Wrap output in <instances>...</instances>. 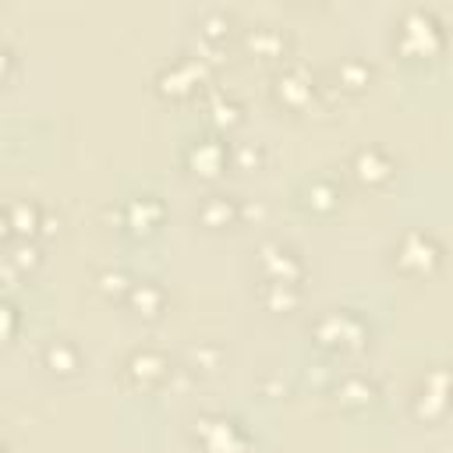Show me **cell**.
Segmentation results:
<instances>
[{
    "label": "cell",
    "mask_w": 453,
    "mask_h": 453,
    "mask_svg": "<svg viewBox=\"0 0 453 453\" xmlns=\"http://www.w3.org/2000/svg\"><path fill=\"white\" fill-rule=\"evenodd\" d=\"M124 375H127L131 386H138V389H156L159 382H166L170 361H166V354L156 350V347H134V350L127 354V361H124Z\"/></svg>",
    "instance_id": "8"
},
{
    "label": "cell",
    "mask_w": 453,
    "mask_h": 453,
    "mask_svg": "<svg viewBox=\"0 0 453 453\" xmlns=\"http://www.w3.org/2000/svg\"><path fill=\"white\" fill-rule=\"evenodd\" d=\"M35 262H39V248H35L32 241H11V244H7V255H4V273H7V276L28 273Z\"/></svg>",
    "instance_id": "20"
},
{
    "label": "cell",
    "mask_w": 453,
    "mask_h": 453,
    "mask_svg": "<svg viewBox=\"0 0 453 453\" xmlns=\"http://www.w3.org/2000/svg\"><path fill=\"white\" fill-rule=\"evenodd\" d=\"M120 223H124L131 234H152V230L163 223V202H159L156 195H134V198L124 202Z\"/></svg>",
    "instance_id": "10"
},
{
    "label": "cell",
    "mask_w": 453,
    "mask_h": 453,
    "mask_svg": "<svg viewBox=\"0 0 453 453\" xmlns=\"http://www.w3.org/2000/svg\"><path fill=\"white\" fill-rule=\"evenodd\" d=\"M42 365L53 372V375H74L78 368H81V350L67 340V336H53V340H46V347H42Z\"/></svg>",
    "instance_id": "13"
},
{
    "label": "cell",
    "mask_w": 453,
    "mask_h": 453,
    "mask_svg": "<svg viewBox=\"0 0 453 453\" xmlns=\"http://www.w3.org/2000/svg\"><path fill=\"white\" fill-rule=\"evenodd\" d=\"M396 46H400L407 57H432V53L442 46V25L435 21L432 11L411 7V11H403V18H400Z\"/></svg>",
    "instance_id": "2"
},
{
    "label": "cell",
    "mask_w": 453,
    "mask_h": 453,
    "mask_svg": "<svg viewBox=\"0 0 453 453\" xmlns=\"http://www.w3.org/2000/svg\"><path fill=\"white\" fill-rule=\"evenodd\" d=\"M226 159H230V149H226V142H219V138H195L188 149H184V163L195 170V173H202V177H216L223 166H226Z\"/></svg>",
    "instance_id": "9"
},
{
    "label": "cell",
    "mask_w": 453,
    "mask_h": 453,
    "mask_svg": "<svg viewBox=\"0 0 453 453\" xmlns=\"http://www.w3.org/2000/svg\"><path fill=\"white\" fill-rule=\"evenodd\" d=\"M202 25H209V28H205V35H219V32H223V25H226V18H223V14H212V18H205Z\"/></svg>",
    "instance_id": "26"
},
{
    "label": "cell",
    "mask_w": 453,
    "mask_h": 453,
    "mask_svg": "<svg viewBox=\"0 0 453 453\" xmlns=\"http://www.w3.org/2000/svg\"><path fill=\"white\" fill-rule=\"evenodd\" d=\"M262 304L269 311H290L301 304V283H273L262 280Z\"/></svg>",
    "instance_id": "18"
},
{
    "label": "cell",
    "mask_w": 453,
    "mask_h": 453,
    "mask_svg": "<svg viewBox=\"0 0 453 453\" xmlns=\"http://www.w3.org/2000/svg\"><path fill=\"white\" fill-rule=\"evenodd\" d=\"M336 400L347 407V411H361L375 400V382L365 379V375H347L340 386H336Z\"/></svg>",
    "instance_id": "16"
},
{
    "label": "cell",
    "mask_w": 453,
    "mask_h": 453,
    "mask_svg": "<svg viewBox=\"0 0 453 453\" xmlns=\"http://www.w3.org/2000/svg\"><path fill=\"white\" fill-rule=\"evenodd\" d=\"M241 216V209H237V198H230V195H209L202 205H198V219L205 223V226H226V223H234Z\"/></svg>",
    "instance_id": "17"
},
{
    "label": "cell",
    "mask_w": 453,
    "mask_h": 453,
    "mask_svg": "<svg viewBox=\"0 0 453 453\" xmlns=\"http://www.w3.org/2000/svg\"><path fill=\"white\" fill-rule=\"evenodd\" d=\"M202 78H205L202 64H195V60H177V64L163 67V74H159V88L170 92V96H184V92H195Z\"/></svg>",
    "instance_id": "14"
},
{
    "label": "cell",
    "mask_w": 453,
    "mask_h": 453,
    "mask_svg": "<svg viewBox=\"0 0 453 453\" xmlns=\"http://www.w3.org/2000/svg\"><path fill=\"white\" fill-rule=\"evenodd\" d=\"M311 333H315V340H319L322 347H329V350H357V347H365V340H368L365 319H361L357 311H350V308H329V311H322V315L315 319Z\"/></svg>",
    "instance_id": "1"
},
{
    "label": "cell",
    "mask_w": 453,
    "mask_h": 453,
    "mask_svg": "<svg viewBox=\"0 0 453 453\" xmlns=\"http://www.w3.org/2000/svg\"><path fill=\"white\" fill-rule=\"evenodd\" d=\"M308 205L319 209V212L336 209V205H340V188H336L333 180H326V177L311 180V188H308Z\"/></svg>",
    "instance_id": "22"
},
{
    "label": "cell",
    "mask_w": 453,
    "mask_h": 453,
    "mask_svg": "<svg viewBox=\"0 0 453 453\" xmlns=\"http://www.w3.org/2000/svg\"><path fill=\"white\" fill-rule=\"evenodd\" d=\"M124 301L131 304L134 315L156 319V315L163 311V304H166V290H163L156 280H134V287H131V294H127Z\"/></svg>",
    "instance_id": "15"
},
{
    "label": "cell",
    "mask_w": 453,
    "mask_h": 453,
    "mask_svg": "<svg viewBox=\"0 0 453 453\" xmlns=\"http://www.w3.org/2000/svg\"><path fill=\"white\" fill-rule=\"evenodd\" d=\"M255 265H258L262 280H273V283H301V276H304L301 255L283 241H265L255 255Z\"/></svg>",
    "instance_id": "7"
},
{
    "label": "cell",
    "mask_w": 453,
    "mask_h": 453,
    "mask_svg": "<svg viewBox=\"0 0 453 453\" xmlns=\"http://www.w3.org/2000/svg\"><path fill=\"white\" fill-rule=\"evenodd\" d=\"M134 287V280L124 273V269H103L99 273V290L110 294V297H127Z\"/></svg>",
    "instance_id": "23"
},
{
    "label": "cell",
    "mask_w": 453,
    "mask_h": 453,
    "mask_svg": "<svg viewBox=\"0 0 453 453\" xmlns=\"http://www.w3.org/2000/svg\"><path fill=\"white\" fill-rule=\"evenodd\" d=\"M248 50H255L258 57H280L283 50H287V39H283V32H276L273 25H255L251 32H248Z\"/></svg>",
    "instance_id": "19"
},
{
    "label": "cell",
    "mask_w": 453,
    "mask_h": 453,
    "mask_svg": "<svg viewBox=\"0 0 453 453\" xmlns=\"http://www.w3.org/2000/svg\"><path fill=\"white\" fill-rule=\"evenodd\" d=\"M393 258H396V265H400L403 273L425 276V273H432V269L439 265L442 248H439V241H435L432 234H425V230H407V234L396 241Z\"/></svg>",
    "instance_id": "5"
},
{
    "label": "cell",
    "mask_w": 453,
    "mask_h": 453,
    "mask_svg": "<svg viewBox=\"0 0 453 453\" xmlns=\"http://www.w3.org/2000/svg\"><path fill=\"white\" fill-rule=\"evenodd\" d=\"M273 92H276V99L280 103H287L290 110H301L308 99H311V92H315V85H311V78L304 74V67H283L280 74H276V85H273Z\"/></svg>",
    "instance_id": "12"
},
{
    "label": "cell",
    "mask_w": 453,
    "mask_h": 453,
    "mask_svg": "<svg viewBox=\"0 0 453 453\" xmlns=\"http://www.w3.org/2000/svg\"><path fill=\"white\" fill-rule=\"evenodd\" d=\"M449 407H453V372L442 368V365H435V368H428L418 379V389L411 396V411L418 418H425V421H435Z\"/></svg>",
    "instance_id": "4"
},
{
    "label": "cell",
    "mask_w": 453,
    "mask_h": 453,
    "mask_svg": "<svg viewBox=\"0 0 453 453\" xmlns=\"http://www.w3.org/2000/svg\"><path fill=\"white\" fill-rule=\"evenodd\" d=\"M336 78H340V85H343V88L357 92V88H365V85H368L372 67H368L365 60H357V57H347V60L336 67Z\"/></svg>",
    "instance_id": "21"
},
{
    "label": "cell",
    "mask_w": 453,
    "mask_h": 453,
    "mask_svg": "<svg viewBox=\"0 0 453 453\" xmlns=\"http://www.w3.org/2000/svg\"><path fill=\"white\" fill-rule=\"evenodd\" d=\"M14 322H18V304L7 301V304H4V333H7V336H14Z\"/></svg>",
    "instance_id": "25"
},
{
    "label": "cell",
    "mask_w": 453,
    "mask_h": 453,
    "mask_svg": "<svg viewBox=\"0 0 453 453\" xmlns=\"http://www.w3.org/2000/svg\"><path fill=\"white\" fill-rule=\"evenodd\" d=\"M209 110H212V120H216V124H234V120L241 117V106H237V99H230V96H216Z\"/></svg>",
    "instance_id": "24"
},
{
    "label": "cell",
    "mask_w": 453,
    "mask_h": 453,
    "mask_svg": "<svg viewBox=\"0 0 453 453\" xmlns=\"http://www.w3.org/2000/svg\"><path fill=\"white\" fill-rule=\"evenodd\" d=\"M350 166H354V177H357L361 184H368V188H379V184H386V180L393 177V159H389L379 145L357 149Z\"/></svg>",
    "instance_id": "11"
},
{
    "label": "cell",
    "mask_w": 453,
    "mask_h": 453,
    "mask_svg": "<svg viewBox=\"0 0 453 453\" xmlns=\"http://www.w3.org/2000/svg\"><path fill=\"white\" fill-rule=\"evenodd\" d=\"M191 435L202 453H248V432L226 414H202Z\"/></svg>",
    "instance_id": "3"
},
{
    "label": "cell",
    "mask_w": 453,
    "mask_h": 453,
    "mask_svg": "<svg viewBox=\"0 0 453 453\" xmlns=\"http://www.w3.org/2000/svg\"><path fill=\"white\" fill-rule=\"evenodd\" d=\"M50 223H53V219H50V212H46L39 202H32V198H11V202L4 205L7 244H11V241H32L39 230H42V234H50V230H53Z\"/></svg>",
    "instance_id": "6"
}]
</instances>
